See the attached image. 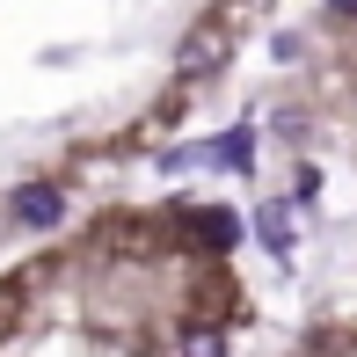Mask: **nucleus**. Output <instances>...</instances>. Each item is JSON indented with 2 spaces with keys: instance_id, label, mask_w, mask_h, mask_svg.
<instances>
[{
  "instance_id": "nucleus-2",
  "label": "nucleus",
  "mask_w": 357,
  "mask_h": 357,
  "mask_svg": "<svg viewBox=\"0 0 357 357\" xmlns=\"http://www.w3.org/2000/svg\"><path fill=\"white\" fill-rule=\"evenodd\" d=\"M175 226L197 241V255H234V248H241V219L226 212V204H190Z\"/></svg>"
},
{
  "instance_id": "nucleus-5",
  "label": "nucleus",
  "mask_w": 357,
  "mask_h": 357,
  "mask_svg": "<svg viewBox=\"0 0 357 357\" xmlns=\"http://www.w3.org/2000/svg\"><path fill=\"white\" fill-rule=\"evenodd\" d=\"M212 168H234V175H248V168H255V139H248V132H226V139L212 146Z\"/></svg>"
},
{
  "instance_id": "nucleus-3",
  "label": "nucleus",
  "mask_w": 357,
  "mask_h": 357,
  "mask_svg": "<svg viewBox=\"0 0 357 357\" xmlns=\"http://www.w3.org/2000/svg\"><path fill=\"white\" fill-rule=\"evenodd\" d=\"M15 219H22L29 234H52V226L66 219V197H59L52 183H22L15 190Z\"/></svg>"
},
{
  "instance_id": "nucleus-4",
  "label": "nucleus",
  "mask_w": 357,
  "mask_h": 357,
  "mask_svg": "<svg viewBox=\"0 0 357 357\" xmlns=\"http://www.w3.org/2000/svg\"><path fill=\"white\" fill-rule=\"evenodd\" d=\"M255 234H263V248H270V255H291V248H299V226H291V212H284L278 197L255 212Z\"/></svg>"
},
{
  "instance_id": "nucleus-1",
  "label": "nucleus",
  "mask_w": 357,
  "mask_h": 357,
  "mask_svg": "<svg viewBox=\"0 0 357 357\" xmlns=\"http://www.w3.org/2000/svg\"><path fill=\"white\" fill-rule=\"evenodd\" d=\"M226 52H234L226 22H197L183 44H175V73H183V80H212V73L226 66Z\"/></svg>"
},
{
  "instance_id": "nucleus-7",
  "label": "nucleus",
  "mask_w": 357,
  "mask_h": 357,
  "mask_svg": "<svg viewBox=\"0 0 357 357\" xmlns=\"http://www.w3.org/2000/svg\"><path fill=\"white\" fill-rule=\"evenodd\" d=\"M328 15H343V22H357V0H328Z\"/></svg>"
},
{
  "instance_id": "nucleus-6",
  "label": "nucleus",
  "mask_w": 357,
  "mask_h": 357,
  "mask_svg": "<svg viewBox=\"0 0 357 357\" xmlns=\"http://www.w3.org/2000/svg\"><path fill=\"white\" fill-rule=\"evenodd\" d=\"M175 357H226V335H219V328H190Z\"/></svg>"
}]
</instances>
